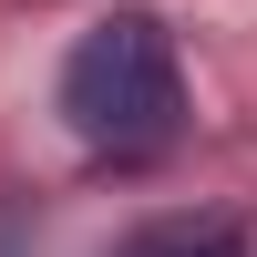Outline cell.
<instances>
[{
	"mask_svg": "<svg viewBox=\"0 0 257 257\" xmlns=\"http://www.w3.org/2000/svg\"><path fill=\"white\" fill-rule=\"evenodd\" d=\"M62 123H72L93 155L134 165L165 155L185 123V72H175V41H165L155 11H113L62 52Z\"/></svg>",
	"mask_w": 257,
	"mask_h": 257,
	"instance_id": "obj_1",
	"label": "cell"
},
{
	"mask_svg": "<svg viewBox=\"0 0 257 257\" xmlns=\"http://www.w3.org/2000/svg\"><path fill=\"white\" fill-rule=\"evenodd\" d=\"M123 257H247V237L216 226V216H175V226H144Z\"/></svg>",
	"mask_w": 257,
	"mask_h": 257,
	"instance_id": "obj_2",
	"label": "cell"
}]
</instances>
